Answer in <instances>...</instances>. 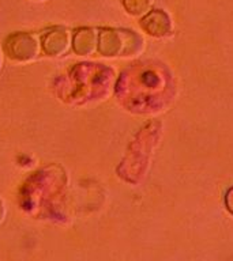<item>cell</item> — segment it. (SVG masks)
<instances>
[{
  "label": "cell",
  "mask_w": 233,
  "mask_h": 261,
  "mask_svg": "<svg viewBox=\"0 0 233 261\" xmlns=\"http://www.w3.org/2000/svg\"><path fill=\"white\" fill-rule=\"evenodd\" d=\"M143 41L138 34L123 29L104 28L98 30L97 50L102 56H127L138 52Z\"/></svg>",
  "instance_id": "obj_1"
},
{
  "label": "cell",
  "mask_w": 233,
  "mask_h": 261,
  "mask_svg": "<svg viewBox=\"0 0 233 261\" xmlns=\"http://www.w3.org/2000/svg\"><path fill=\"white\" fill-rule=\"evenodd\" d=\"M4 50L12 60L28 63L34 60L40 52V41L32 33H14L4 42Z\"/></svg>",
  "instance_id": "obj_2"
},
{
  "label": "cell",
  "mask_w": 233,
  "mask_h": 261,
  "mask_svg": "<svg viewBox=\"0 0 233 261\" xmlns=\"http://www.w3.org/2000/svg\"><path fill=\"white\" fill-rule=\"evenodd\" d=\"M41 49L49 57H59L68 50L71 45V34L63 26L46 29L41 34Z\"/></svg>",
  "instance_id": "obj_3"
},
{
  "label": "cell",
  "mask_w": 233,
  "mask_h": 261,
  "mask_svg": "<svg viewBox=\"0 0 233 261\" xmlns=\"http://www.w3.org/2000/svg\"><path fill=\"white\" fill-rule=\"evenodd\" d=\"M141 26L150 36L162 37L171 32V19L161 10H154V11L147 12L141 22Z\"/></svg>",
  "instance_id": "obj_4"
},
{
  "label": "cell",
  "mask_w": 233,
  "mask_h": 261,
  "mask_svg": "<svg viewBox=\"0 0 233 261\" xmlns=\"http://www.w3.org/2000/svg\"><path fill=\"white\" fill-rule=\"evenodd\" d=\"M97 30L93 28H79L75 30L73 36L74 50L81 56L91 55L97 49Z\"/></svg>",
  "instance_id": "obj_5"
},
{
  "label": "cell",
  "mask_w": 233,
  "mask_h": 261,
  "mask_svg": "<svg viewBox=\"0 0 233 261\" xmlns=\"http://www.w3.org/2000/svg\"><path fill=\"white\" fill-rule=\"evenodd\" d=\"M124 8L131 15L139 16L147 14L151 7V0H124Z\"/></svg>",
  "instance_id": "obj_6"
},
{
  "label": "cell",
  "mask_w": 233,
  "mask_h": 261,
  "mask_svg": "<svg viewBox=\"0 0 233 261\" xmlns=\"http://www.w3.org/2000/svg\"><path fill=\"white\" fill-rule=\"evenodd\" d=\"M4 219V207H3V201L0 199V223L3 222Z\"/></svg>",
  "instance_id": "obj_7"
},
{
  "label": "cell",
  "mask_w": 233,
  "mask_h": 261,
  "mask_svg": "<svg viewBox=\"0 0 233 261\" xmlns=\"http://www.w3.org/2000/svg\"><path fill=\"white\" fill-rule=\"evenodd\" d=\"M0 67H2V59H0Z\"/></svg>",
  "instance_id": "obj_8"
},
{
  "label": "cell",
  "mask_w": 233,
  "mask_h": 261,
  "mask_svg": "<svg viewBox=\"0 0 233 261\" xmlns=\"http://www.w3.org/2000/svg\"><path fill=\"white\" fill-rule=\"evenodd\" d=\"M38 2H45V0H38Z\"/></svg>",
  "instance_id": "obj_9"
}]
</instances>
